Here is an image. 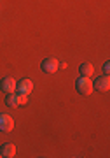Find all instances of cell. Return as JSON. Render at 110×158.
<instances>
[{
	"instance_id": "obj_5",
	"label": "cell",
	"mask_w": 110,
	"mask_h": 158,
	"mask_svg": "<svg viewBox=\"0 0 110 158\" xmlns=\"http://www.w3.org/2000/svg\"><path fill=\"white\" fill-rule=\"evenodd\" d=\"M110 88V79L108 76H103V77H98L96 81L93 83V90H98V91H107Z\"/></svg>"
},
{
	"instance_id": "obj_4",
	"label": "cell",
	"mask_w": 110,
	"mask_h": 158,
	"mask_svg": "<svg viewBox=\"0 0 110 158\" xmlns=\"http://www.w3.org/2000/svg\"><path fill=\"white\" fill-rule=\"evenodd\" d=\"M14 127V119L9 114H0V130L2 132H11Z\"/></svg>"
},
{
	"instance_id": "obj_10",
	"label": "cell",
	"mask_w": 110,
	"mask_h": 158,
	"mask_svg": "<svg viewBox=\"0 0 110 158\" xmlns=\"http://www.w3.org/2000/svg\"><path fill=\"white\" fill-rule=\"evenodd\" d=\"M18 100H19V106H21V104H26V102H28V95H23V93H18Z\"/></svg>"
},
{
	"instance_id": "obj_7",
	"label": "cell",
	"mask_w": 110,
	"mask_h": 158,
	"mask_svg": "<svg viewBox=\"0 0 110 158\" xmlns=\"http://www.w3.org/2000/svg\"><path fill=\"white\" fill-rule=\"evenodd\" d=\"M0 155H2V156H6V158L16 156V146H14V144H11V142H7V144H4V146H2Z\"/></svg>"
},
{
	"instance_id": "obj_8",
	"label": "cell",
	"mask_w": 110,
	"mask_h": 158,
	"mask_svg": "<svg viewBox=\"0 0 110 158\" xmlns=\"http://www.w3.org/2000/svg\"><path fill=\"white\" fill-rule=\"evenodd\" d=\"M6 104L9 106V107H18L19 106V100H18V93H7V97H6Z\"/></svg>"
},
{
	"instance_id": "obj_1",
	"label": "cell",
	"mask_w": 110,
	"mask_h": 158,
	"mask_svg": "<svg viewBox=\"0 0 110 158\" xmlns=\"http://www.w3.org/2000/svg\"><path fill=\"white\" fill-rule=\"evenodd\" d=\"M75 86H77V91L81 95H89V93L93 91V81L89 77H86V76H81V77L77 79Z\"/></svg>"
},
{
	"instance_id": "obj_2",
	"label": "cell",
	"mask_w": 110,
	"mask_h": 158,
	"mask_svg": "<svg viewBox=\"0 0 110 158\" xmlns=\"http://www.w3.org/2000/svg\"><path fill=\"white\" fill-rule=\"evenodd\" d=\"M42 70L44 72H47V74H54V72H58V67H60V63H58V60L56 58H53V56H49V58H45L44 62H42Z\"/></svg>"
},
{
	"instance_id": "obj_9",
	"label": "cell",
	"mask_w": 110,
	"mask_h": 158,
	"mask_svg": "<svg viewBox=\"0 0 110 158\" xmlns=\"http://www.w3.org/2000/svg\"><path fill=\"white\" fill-rule=\"evenodd\" d=\"M93 72H94V69H93V65H91V63H82V65H81V74H82V76L91 77V76H93Z\"/></svg>"
},
{
	"instance_id": "obj_11",
	"label": "cell",
	"mask_w": 110,
	"mask_h": 158,
	"mask_svg": "<svg viewBox=\"0 0 110 158\" xmlns=\"http://www.w3.org/2000/svg\"><path fill=\"white\" fill-rule=\"evenodd\" d=\"M103 72H105V76H108V72H110V63L108 62L103 65Z\"/></svg>"
},
{
	"instance_id": "obj_12",
	"label": "cell",
	"mask_w": 110,
	"mask_h": 158,
	"mask_svg": "<svg viewBox=\"0 0 110 158\" xmlns=\"http://www.w3.org/2000/svg\"><path fill=\"white\" fill-rule=\"evenodd\" d=\"M0 156H2V155H0Z\"/></svg>"
},
{
	"instance_id": "obj_3",
	"label": "cell",
	"mask_w": 110,
	"mask_h": 158,
	"mask_svg": "<svg viewBox=\"0 0 110 158\" xmlns=\"http://www.w3.org/2000/svg\"><path fill=\"white\" fill-rule=\"evenodd\" d=\"M33 90V83L30 81V79H23V81H19L16 86V91L18 93H23V95H30Z\"/></svg>"
},
{
	"instance_id": "obj_6",
	"label": "cell",
	"mask_w": 110,
	"mask_h": 158,
	"mask_svg": "<svg viewBox=\"0 0 110 158\" xmlns=\"http://www.w3.org/2000/svg\"><path fill=\"white\" fill-rule=\"evenodd\" d=\"M16 86H18V83L12 77H4V79H2V83H0V88L6 91V93H12V91H16Z\"/></svg>"
}]
</instances>
